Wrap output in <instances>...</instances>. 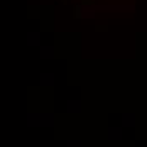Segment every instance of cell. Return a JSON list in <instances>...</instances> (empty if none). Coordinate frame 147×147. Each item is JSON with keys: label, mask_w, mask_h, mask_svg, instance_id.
Listing matches in <instances>:
<instances>
[{"label": "cell", "mask_w": 147, "mask_h": 147, "mask_svg": "<svg viewBox=\"0 0 147 147\" xmlns=\"http://www.w3.org/2000/svg\"><path fill=\"white\" fill-rule=\"evenodd\" d=\"M93 2H95V0H83V3H85V5H86V3H93Z\"/></svg>", "instance_id": "cell-1"}]
</instances>
